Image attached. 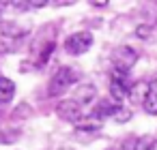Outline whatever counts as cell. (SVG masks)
<instances>
[{"label": "cell", "mask_w": 157, "mask_h": 150, "mask_svg": "<svg viewBox=\"0 0 157 150\" xmlns=\"http://www.w3.org/2000/svg\"><path fill=\"white\" fill-rule=\"evenodd\" d=\"M78 79H80L78 69H73V67H60V69L52 75V79H50L48 94H50V97H58V94H63L67 88H71Z\"/></svg>", "instance_id": "obj_1"}, {"label": "cell", "mask_w": 157, "mask_h": 150, "mask_svg": "<svg viewBox=\"0 0 157 150\" xmlns=\"http://www.w3.org/2000/svg\"><path fill=\"white\" fill-rule=\"evenodd\" d=\"M138 62V52L129 45H121L112 52V64H114V71H121V73H127L131 71V67Z\"/></svg>", "instance_id": "obj_2"}, {"label": "cell", "mask_w": 157, "mask_h": 150, "mask_svg": "<svg viewBox=\"0 0 157 150\" xmlns=\"http://www.w3.org/2000/svg\"><path fill=\"white\" fill-rule=\"evenodd\" d=\"M90 45H93V35L90 32H75V35H71V37H67V41H65V49H67V54H71V56H80V54H84V52H88L90 49Z\"/></svg>", "instance_id": "obj_3"}, {"label": "cell", "mask_w": 157, "mask_h": 150, "mask_svg": "<svg viewBox=\"0 0 157 150\" xmlns=\"http://www.w3.org/2000/svg\"><path fill=\"white\" fill-rule=\"evenodd\" d=\"M56 114L60 120H67V122H82V116H84V109L78 101L73 99H67V101H60L56 105Z\"/></svg>", "instance_id": "obj_4"}, {"label": "cell", "mask_w": 157, "mask_h": 150, "mask_svg": "<svg viewBox=\"0 0 157 150\" xmlns=\"http://www.w3.org/2000/svg\"><path fill=\"white\" fill-rule=\"evenodd\" d=\"M129 84H127V73H121V71H114L112 75V82H110V97L114 99V103L121 105V101L125 97H129Z\"/></svg>", "instance_id": "obj_5"}, {"label": "cell", "mask_w": 157, "mask_h": 150, "mask_svg": "<svg viewBox=\"0 0 157 150\" xmlns=\"http://www.w3.org/2000/svg\"><path fill=\"white\" fill-rule=\"evenodd\" d=\"M148 94H151V86L146 82H136L129 88V101L133 105H144V101H146Z\"/></svg>", "instance_id": "obj_6"}, {"label": "cell", "mask_w": 157, "mask_h": 150, "mask_svg": "<svg viewBox=\"0 0 157 150\" xmlns=\"http://www.w3.org/2000/svg\"><path fill=\"white\" fill-rule=\"evenodd\" d=\"M118 103H114V101H110V99H101L99 103H97V107H95V112H93V116L95 118H105V116H114L116 112H118Z\"/></svg>", "instance_id": "obj_7"}, {"label": "cell", "mask_w": 157, "mask_h": 150, "mask_svg": "<svg viewBox=\"0 0 157 150\" xmlns=\"http://www.w3.org/2000/svg\"><path fill=\"white\" fill-rule=\"evenodd\" d=\"M95 94H97V90H95L93 84H82V86L75 90V99H73V101H78L80 105H86V103H90V101L95 99Z\"/></svg>", "instance_id": "obj_8"}, {"label": "cell", "mask_w": 157, "mask_h": 150, "mask_svg": "<svg viewBox=\"0 0 157 150\" xmlns=\"http://www.w3.org/2000/svg\"><path fill=\"white\" fill-rule=\"evenodd\" d=\"M0 32H2V37L5 39H20V37H24V28H20L15 22H2L0 24Z\"/></svg>", "instance_id": "obj_9"}, {"label": "cell", "mask_w": 157, "mask_h": 150, "mask_svg": "<svg viewBox=\"0 0 157 150\" xmlns=\"http://www.w3.org/2000/svg\"><path fill=\"white\" fill-rule=\"evenodd\" d=\"M13 94H15V84H13L9 77H2V75H0V103L11 101Z\"/></svg>", "instance_id": "obj_10"}, {"label": "cell", "mask_w": 157, "mask_h": 150, "mask_svg": "<svg viewBox=\"0 0 157 150\" xmlns=\"http://www.w3.org/2000/svg\"><path fill=\"white\" fill-rule=\"evenodd\" d=\"M153 146H155V139L151 135H142L140 139L133 141V150H153Z\"/></svg>", "instance_id": "obj_11"}, {"label": "cell", "mask_w": 157, "mask_h": 150, "mask_svg": "<svg viewBox=\"0 0 157 150\" xmlns=\"http://www.w3.org/2000/svg\"><path fill=\"white\" fill-rule=\"evenodd\" d=\"M142 107H144V112H146V114L157 116V94H153V92H151V94L146 97V101H144V105H142Z\"/></svg>", "instance_id": "obj_12"}, {"label": "cell", "mask_w": 157, "mask_h": 150, "mask_svg": "<svg viewBox=\"0 0 157 150\" xmlns=\"http://www.w3.org/2000/svg\"><path fill=\"white\" fill-rule=\"evenodd\" d=\"M112 118H114V122H118V124H125V122L131 118V109H127V107H118V112H116Z\"/></svg>", "instance_id": "obj_13"}, {"label": "cell", "mask_w": 157, "mask_h": 150, "mask_svg": "<svg viewBox=\"0 0 157 150\" xmlns=\"http://www.w3.org/2000/svg\"><path fill=\"white\" fill-rule=\"evenodd\" d=\"M20 131H0V144H13L17 139Z\"/></svg>", "instance_id": "obj_14"}, {"label": "cell", "mask_w": 157, "mask_h": 150, "mask_svg": "<svg viewBox=\"0 0 157 150\" xmlns=\"http://www.w3.org/2000/svg\"><path fill=\"white\" fill-rule=\"evenodd\" d=\"M136 35H138L140 39H148V37L153 35V26H148V24H142V26H138V28H136Z\"/></svg>", "instance_id": "obj_15"}, {"label": "cell", "mask_w": 157, "mask_h": 150, "mask_svg": "<svg viewBox=\"0 0 157 150\" xmlns=\"http://www.w3.org/2000/svg\"><path fill=\"white\" fill-rule=\"evenodd\" d=\"M17 107H20V109H17V112H13V116H28V114H30V109H28V105H26V103H22V105H17Z\"/></svg>", "instance_id": "obj_16"}, {"label": "cell", "mask_w": 157, "mask_h": 150, "mask_svg": "<svg viewBox=\"0 0 157 150\" xmlns=\"http://www.w3.org/2000/svg\"><path fill=\"white\" fill-rule=\"evenodd\" d=\"M45 5H50L48 0H30V2H28V7H35V9H41V7H45Z\"/></svg>", "instance_id": "obj_17"}, {"label": "cell", "mask_w": 157, "mask_h": 150, "mask_svg": "<svg viewBox=\"0 0 157 150\" xmlns=\"http://www.w3.org/2000/svg\"><path fill=\"white\" fill-rule=\"evenodd\" d=\"M148 86H151V92H153V94H157V75L153 77V82H151Z\"/></svg>", "instance_id": "obj_18"}, {"label": "cell", "mask_w": 157, "mask_h": 150, "mask_svg": "<svg viewBox=\"0 0 157 150\" xmlns=\"http://www.w3.org/2000/svg\"><path fill=\"white\" fill-rule=\"evenodd\" d=\"M90 5H93V7H105V5H108V0H101V2H99V0H93Z\"/></svg>", "instance_id": "obj_19"}, {"label": "cell", "mask_w": 157, "mask_h": 150, "mask_svg": "<svg viewBox=\"0 0 157 150\" xmlns=\"http://www.w3.org/2000/svg\"><path fill=\"white\" fill-rule=\"evenodd\" d=\"M58 150H73V148H69V146H63V148H58Z\"/></svg>", "instance_id": "obj_20"}, {"label": "cell", "mask_w": 157, "mask_h": 150, "mask_svg": "<svg viewBox=\"0 0 157 150\" xmlns=\"http://www.w3.org/2000/svg\"><path fill=\"white\" fill-rule=\"evenodd\" d=\"M153 150H157V141H155V146H153Z\"/></svg>", "instance_id": "obj_21"}, {"label": "cell", "mask_w": 157, "mask_h": 150, "mask_svg": "<svg viewBox=\"0 0 157 150\" xmlns=\"http://www.w3.org/2000/svg\"><path fill=\"white\" fill-rule=\"evenodd\" d=\"M0 112H2V103H0Z\"/></svg>", "instance_id": "obj_22"}]
</instances>
